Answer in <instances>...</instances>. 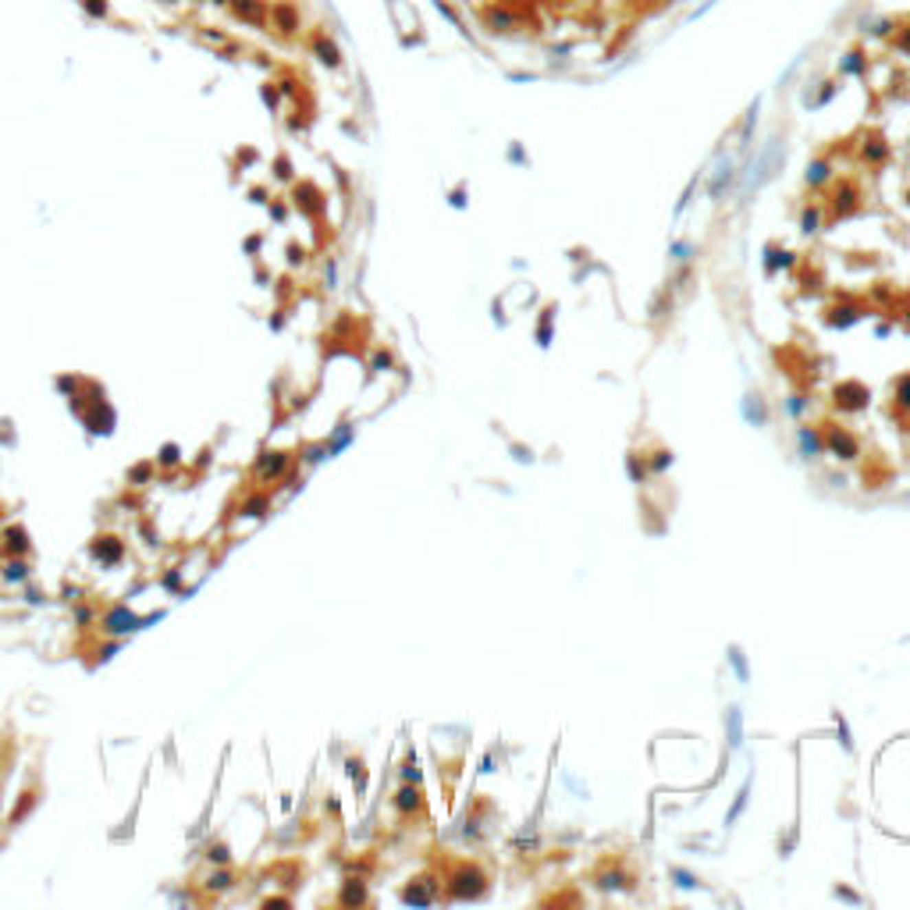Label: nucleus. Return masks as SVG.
<instances>
[{
	"label": "nucleus",
	"instance_id": "1",
	"mask_svg": "<svg viewBox=\"0 0 910 910\" xmlns=\"http://www.w3.org/2000/svg\"><path fill=\"white\" fill-rule=\"evenodd\" d=\"M484 889H487V875L477 864H463L459 872H455V878H452V896L455 900H477V896H484Z\"/></svg>",
	"mask_w": 910,
	"mask_h": 910
},
{
	"label": "nucleus",
	"instance_id": "2",
	"mask_svg": "<svg viewBox=\"0 0 910 910\" xmlns=\"http://www.w3.org/2000/svg\"><path fill=\"white\" fill-rule=\"evenodd\" d=\"M829 448L832 452H843V459H854V455H857V441L846 430H836V427L829 430Z\"/></svg>",
	"mask_w": 910,
	"mask_h": 910
},
{
	"label": "nucleus",
	"instance_id": "3",
	"mask_svg": "<svg viewBox=\"0 0 910 910\" xmlns=\"http://www.w3.org/2000/svg\"><path fill=\"white\" fill-rule=\"evenodd\" d=\"M729 729H733V747L740 743V715L736 711H729Z\"/></svg>",
	"mask_w": 910,
	"mask_h": 910
},
{
	"label": "nucleus",
	"instance_id": "4",
	"mask_svg": "<svg viewBox=\"0 0 910 910\" xmlns=\"http://www.w3.org/2000/svg\"><path fill=\"white\" fill-rule=\"evenodd\" d=\"M399 803H402V808H417V793H412V790H402V793H399Z\"/></svg>",
	"mask_w": 910,
	"mask_h": 910
},
{
	"label": "nucleus",
	"instance_id": "5",
	"mask_svg": "<svg viewBox=\"0 0 910 910\" xmlns=\"http://www.w3.org/2000/svg\"><path fill=\"white\" fill-rule=\"evenodd\" d=\"M900 395H903L900 402H903V406H910V377H903V381H900Z\"/></svg>",
	"mask_w": 910,
	"mask_h": 910
},
{
	"label": "nucleus",
	"instance_id": "6",
	"mask_svg": "<svg viewBox=\"0 0 910 910\" xmlns=\"http://www.w3.org/2000/svg\"><path fill=\"white\" fill-rule=\"evenodd\" d=\"M733 665H736V672H740L743 679H747V665H743V654H740V651H733Z\"/></svg>",
	"mask_w": 910,
	"mask_h": 910
}]
</instances>
